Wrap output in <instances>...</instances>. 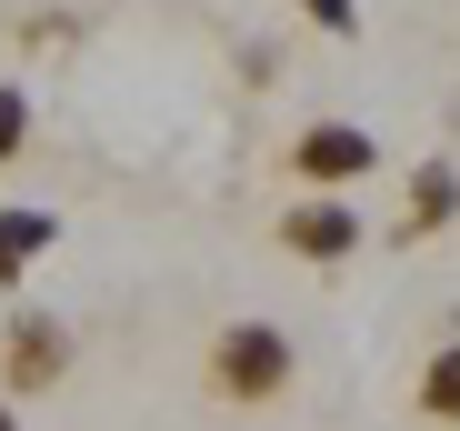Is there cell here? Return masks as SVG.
Listing matches in <instances>:
<instances>
[{"label": "cell", "mask_w": 460, "mask_h": 431, "mask_svg": "<svg viewBox=\"0 0 460 431\" xmlns=\"http://www.w3.org/2000/svg\"><path fill=\"white\" fill-rule=\"evenodd\" d=\"M450 221H460V161H420L411 171V211H401L391 241H440Z\"/></svg>", "instance_id": "5"}, {"label": "cell", "mask_w": 460, "mask_h": 431, "mask_svg": "<svg viewBox=\"0 0 460 431\" xmlns=\"http://www.w3.org/2000/svg\"><path fill=\"white\" fill-rule=\"evenodd\" d=\"M21 271H31V261L11 251V231H0V292H11V281H21Z\"/></svg>", "instance_id": "10"}, {"label": "cell", "mask_w": 460, "mask_h": 431, "mask_svg": "<svg viewBox=\"0 0 460 431\" xmlns=\"http://www.w3.org/2000/svg\"><path fill=\"white\" fill-rule=\"evenodd\" d=\"M411 421L420 431H460V341H430L411 372Z\"/></svg>", "instance_id": "6"}, {"label": "cell", "mask_w": 460, "mask_h": 431, "mask_svg": "<svg viewBox=\"0 0 460 431\" xmlns=\"http://www.w3.org/2000/svg\"><path fill=\"white\" fill-rule=\"evenodd\" d=\"M280 171H290L300 191H360V181L380 171V140H370L360 121H300V130L280 140Z\"/></svg>", "instance_id": "3"}, {"label": "cell", "mask_w": 460, "mask_h": 431, "mask_svg": "<svg viewBox=\"0 0 460 431\" xmlns=\"http://www.w3.org/2000/svg\"><path fill=\"white\" fill-rule=\"evenodd\" d=\"M0 431H21V401H0Z\"/></svg>", "instance_id": "11"}, {"label": "cell", "mask_w": 460, "mask_h": 431, "mask_svg": "<svg viewBox=\"0 0 460 431\" xmlns=\"http://www.w3.org/2000/svg\"><path fill=\"white\" fill-rule=\"evenodd\" d=\"M270 241L290 251V261H321V271H341L370 231H360V211H350V191H300L280 221H270Z\"/></svg>", "instance_id": "4"}, {"label": "cell", "mask_w": 460, "mask_h": 431, "mask_svg": "<svg viewBox=\"0 0 460 431\" xmlns=\"http://www.w3.org/2000/svg\"><path fill=\"white\" fill-rule=\"evenodd\" d=\"M300 11H311V21H321V31H341V40H350V31H360V11H350V0H300Z\"/></svg>", "instance_id": "9"}, {"label": "cell", "mask_w": 460, "mask_h": 431, "mask_svg": "<svg viewBox=\"0 0 460 431\" xmlns=\"http://www.w3.org/2000/svg\"><path fill=\"white\" fill-rule=\"evenodd\" d=\"M21 161H31V91L0 81V171H21Z\"/></svg>", "instance_id": "7"}, {"label": "cell", "mask_w": 460, "mask_h": 431, "mask_svg": "<svg viewBox=\"0 0 460 431\" xmlns=\"http://www.w3.org/2000/svg\"><path fill=\"white\" fill-rule=\"evenodd\" d=\"M70 362H81V331H70L60 311H11V321H0V401L60 391Z\"/></svg>", "instance_id": "2"}, {"label": "cell", "mask_w": 460, "mask_h": 431, "mask_svg": "<svg viewBox=\"0 0 460 431\" xmlns=\"http://www.w3.org/2000/svg\"><path fill=\"white\" fill-rule=\"evenodd\" d=\"M0 231H11V251H21V261H40V251L60 241V221H50V211H0Z\"/></svg>", "instance_id": "8"}, {"label": "cell", "mask_w": 460, "mask_h": 431, "mask_svg": "<svg viewBox=\"0 0 460 431\" xmlns=\"http://www.w3.org/2000/svg\"><path fill=\"white\" fill-rule=\"evenodd\" d=\"M200 382H210L230 411H270V401H290V382H300V351H290L280 321H220L210 351H200Z\"/></svg>", "instance_id": "1"}]
</instances>
